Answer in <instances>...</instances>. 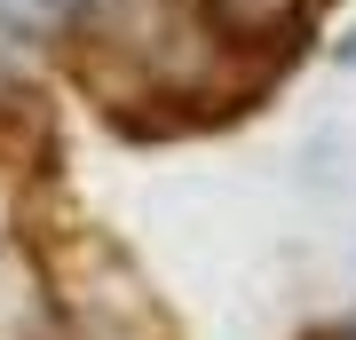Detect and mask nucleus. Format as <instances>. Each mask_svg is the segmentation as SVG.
Here are the masks:
<instances>
[{"instance_id": "nucleus-1", "label": "nucleus", "mask_w": 356, "mask_h": 340, "mask_svg": "<svg viewBox=\"0 0 356 340\" xmlns=\"http://www.w3.org/2000/svg\"><path fill=\"white\" fill-rule=\"evenodd\" d=\"M0 316H8V253H0Z\"/></svg>"}]
</instances>
